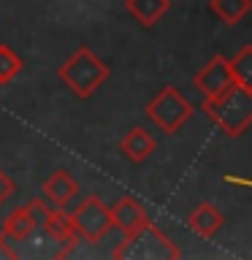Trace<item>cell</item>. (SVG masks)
Wrapping results in <instances>:
<instances>
[{"label":"cell","mask_w":252,"mask_h":260,"mask_svg":"<svg viewBox=\"0 0 252 260\" xmlns=\"http://www.w3.org/2000/svg\"><path fill=\"white\" fill-rule=\"evenodd\" d=\"M179 257H182V249L152 219H146L133 233H125V239L114 249V260H179Z\"/></svg>","instance_id":"3957f363"},{"label":"cell","mask_w":252,"mask_h":260,"mask_svg":"<svg viewBox=\"0 0 252 260\" xmlns=\"http://www.w3.org/2000/svg\"><path fill=\"white\" fill-rule=\"evenodd\" d=\"M71 219H73L76 233L81 236V241H89V244L101 241L114 228L111 225V211L103 203L101 195H87V198L71 211Z\"/></svg>","instance_id":"8992f818"},{"label":"cell","mask_w":252,"mask_h":260,"mask_svg":"<svg viewBox=\"0 0 252 260\" xmlns=\"http://www.w3.org/2000/svg\"><path fill=\"white\" fill-rule=\"evenodd\" d=\"M22 68H24L22 57L16 54L11 46L0 44V87L11 84V81L22 73Z\"/></svg>","instance_id":"2e32d148"},{"label":"cell","mask_w":252,"mask_h":260,"mask_svg":"<svg viewBox=\"0 0 252 260\" xmlns=\"http://www.w3.org/2000/svg\"><path fill=\"white\" fill-rule=\"evenodd\" d=\"M30 203H33V209L38 211V228L46 233V239L62 244V249L57 252V257H65L81 241V236L76 233V228H73L71 214L65 209H60V206L46 203L44 198H33Z\"/></svg>","instance_id":"5b68a950"},{"label":"cell","mask_w":252,"mask_h":260,"mask_svg":"<svg viewBox=\"0 0 252 260\" xmlns=\"http://www.w3.org/2000/svg\"><path fill=\"white\" fill-rule=\"evenodd\" d=\"M168 8H171V0H125V11L146 30L154 27L168 14Z\"/></svg>","instance_id":"4fadbf2b"},{"label":"cell","mask_w":252,"mask_h":260,"mask_svg":"<svg viewBox=\"0 0 252 260\" xmlns=\"http://www.w3.org/2000/svg\"><path fill=\"white\" fill-rule=\"evenodd\" d=\"M109 211H111V225L119 228L122 233H133L136 228H141L146 219H149L146 209L136 198H130V195H122Z\"/></svg>","instance_id":"8fae6325"},{"label":"cell","mask_w":252,"mask_h":260,"mask_svg":"<svg viewBox=\"0 0 252 260\" xmlns=\"http://www.w3.org/2000/svg\"><path fill=\"white\" fill-rule=\"evenodd\" d=\"M187 225H190V231L195 236H201V239H211V236L225 225V217H223V211H219L214 203L203 201V203H198V206L190 211Z\"/></svg>","instance_id":"7c38bea8"},{"label":"cell","mask_w":252,"mask_h":260,"mask_svg":"<svg viewBox=\"0 0 252 260\" xmlns=\"http://www.w3.org/2000/svg\"><path fill=\"white\" fill-rule=\"evenodd\" d=\"M41 192H44V201H46V203L65 209V206H68V203L79 195V182L73 179V174H71L68 168H54L52 174L44 179Z\"/></svg>","instance_id":"9c48e42d"},{"label":"cell","mask_w":252,"mask_h":260,"mask_svg":"<svg viewBox=\"0 0 252 260\" xmlns=\"http://www.w3.org/2000/svg\"><path fill=\"white\" fill-rule=\"evenodd\" d=\"M14 192H16V182H14V176L8 174V171L0 168V206H6V203L14 198Z\"/></svg>","instance_id":"e0dca14e"},{"label":"cell","mask_w":252,"mask_h":260,"mask_svg":"<svg viewBox=\"0 0 252 260\" xmlns=\"http://www.w3.org/2000/svg\"><path fill=\"white\" fill-rule=\"evenodd\" d=\"M201 109L228 138H239L252 127V89L233 81L219 95L206 98Z\"/></svg>","instance_id":"6da1fadb"},{"label":"cell","mask_w":252,"mask_h":260,"mask_svg":"<svg viewBox=\"0 0 252 260\" xmlns=\"http://www.w3.org/2000/svg\"><path fill=\"white\" fill-rule=\"evenodd\" d=\"M36 231H38V211L33 209V203L11 209L0 222V252H6L8 257H19L16 244L27 241Z\"/></svg>","instance_id":"52a82bcc"},{"label":"cell","mask_w":252,"mask_h":260,"mask_svg":"<svg viewBox=\"0 0 252 260\" xmlns=\"http://www.w3.org/2000/svg\"><path fill=\"white\" fill-rule=\"evenodd\" d=\"M144 114L149 117V122L160 130V133L174 136L190 122V117L195 114V106L187 101L176 87L168 84V87H163L149 103H146Z\"/></svg>","instance_id":"277c9868"},{"label":"cell","mask_w":252,"mask_h":260,"mask_svg":"<svg viewBox=\"0 0 252 260\" xmlns=\"http://www.w3.org/2000/svg\"><path fill=\"white\" fill-rule=\"evenodd\" d=\"M193 84H195V89H198L203 98H214V95L223 92V89H228L233 84V73H231V62H228V57L214 54L193 76Z\"/></svg>","instance_id":"ba28073f"},{"label":"cell","mask_w":252,"mask_h":260,"mask_svg":"<svg viewBox=\"0 0 252 260\" xmlns=\"http://www.w3.org/2000/svg\"><path fill=\"white\" fill-rule=\"evenodd\" d=\"M228 62H231V73L236 84H244L252 89V44H244Z\"/></svg>","instance_id":"9a60e30c"},{"label":"cell","mask_w":252,"mask_h":260,"mask_svg":"<svg viewBox=\"0 0 252 260\" xmlns=\"http://www.w3.org/2000/svg\"><path fill=\"white\" fill-rule=\"evenodd\" d=\"M154 149H158V141H154L152 133L144 127H130L119 141V152L125 154L133 166H144V162L154 154Z\"/></svg>","instance_id":"30bf717a"},{"label":"cell","mask_w":252,"mask_h":260,"mask_svg":"<svg viewBox=\"0 0 252 260\" xmlns=\"http://www.w3.org/2000/svg\"><path fill=\"white\" fill-rule=\"evenodd\" d=\"M209 8L223 24L233 27L252 11V0H209Z\"/></svg>","instance_id":"5bb4252c"},{"label":"cell","mask_w":252,"mask_h":260,"mask_svg":"<svg viewBox=\"0 0 252 260\" xmlns=\"http://www.w3.org/2000/svg\"><path fill=\"white\" fill-rule=\"evenodd\" d=\"M57 79H60L76 98L89 101V98L101 89L103 81L109 79V65H106L89 46H79L76 52L60 65Z\"/></svg>","instance_id":"7a4b0ae2"}]
</instances>
